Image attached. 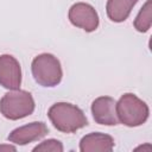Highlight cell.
I'll return each mask as SVG.
<instances>
[{"label":"cell","mask_w":152,"mask_h":152,"mask_svg":"<svg viewBox=\"0 0 152 152\" xmlns=\"http://www.w3.org/2000/svg\"><path fill=\"white\" fill-rule=\"evenodd\" d=\"M48 116L53 127L63 133H74L88 125L83 110L69 102L53 103L48 110Z\"/></svg>","instance_id":"obj_1"},{"label":"cell","mask_w":152,"mask_h":152,"mask_svg":"<svg viewBox=\"0 0 152 152\" xmlns=\"http://www.w3.org/2000/svg\"><path fill=\"white\" fill-rule=\"evenodd\" d=\"M119 122L127 127H137L146 122L150 115L148 106L133 93L121 95L116 102Z\"/></svg>","instance_id":"obj_2"},{"label":"cell","mask_w":152,"mask_h":152,"mask_svg":"<svg viewBox=\"0 0 152 152\" xmlns=\"http://www.w3.org/2000/svg\"><path fill=\"white\" fill-rule=\"evenodd\" d=\"M31 71L34 81L46 88L56 87L61 83L63 70L61 62L51 53H40L36 56L31 64Z\"/></svg>","instance_id":"obj_3"},{"label":"cell","mask_w":152,"mask_h":152,"mask_svg":"<svg viewBox=\"0 0 152 152\" xmlns=\"http://www.w3.org/2000/svg\"><path fill=\"white\" fill-rule=\"evenodd\" d=\"M32 95L21 89H13L6 93L0 100V113L10 120H19L31 115L34 110Z\"/></svg>","instance_id":"obj_4"},{"label":"cell","mask_w":152,"mask_h":152,"mask_svg":"<svg viewBox=\"0 0 152 152\" xmlns=\"http://www.w3.org/2000/svg\"><path fill=\"white\" fill-rule=\"evenodd\" d=\"M68 18L74 26L80 27L86 32H94L100 24L97 12L87 2L74 4L69 10Z\"/></svg>","instance_id":"obj_5"},{"label":"cell","mask_w":152,"mask_h":152,"mask_svg":"<svg viewBox=\"0 0 152 152\" xmlns=\"http://www.w3.org/2000/svg\"><path fill=\"white\" fill-rule=\"evenodd\" d=\"M91 114L95 122L106 126L119 125L116 101L110 96H100L91 103Z\"/></svg>","instance_id":"obj_6"},{"label":"cell","mask_w":152,"mask_h":152,"mask_svg":"<svg viewBox=\"0 0 152 152\" xmlns=\"http://www.w3.org/2000/svg\"><path fill=\"white\" fill-rule=\"evenodd\" d=\"M21 84V68L12 55L0 56V86L8 90L19 89Z\"/></svg>","instance_id":"obj_7"},{"label":"cell","mask_w":152,"mask_h":152,"mask_svg":"<svg viewBox=\"0 0 152 152\" xmlns=\"http://www.w3.org/2000/svg\"><path fill=\"white\" fill-rule=\"evenodd\" d=\"M49 129L46 125L42 121H33L30 124H26L24 126H20L15 129H13L7 139L8 141L15 144V145H27L32 141L39 140L44 138L48 134Z\"/></svg>","instance_id":"obj_8"},{"label":"cell","mask_w":152,"mask_h":152,"mask_svg":"<svg viewBox=\"0 0 152 152\" xmlns=\"http://www.w3.org/2000/svg\"><path fill=\"white\" fill-rule=\"evenodd\" d=\"M114 148V139L104 133L93 132L84 135L80 141L82 152H109Z\"/></svg>","instance_id":"obj_9"},{"label":"cell","mask_w":152,"mask_h":152,"mask_svg":"<svg viewBox=\"0 0 152 152\" xmlns=\"http://www.w3.org/2000/svg\"><path fill=\"white\" fill-rule=\"evenodd\" d=\"M138 1L139 0H108L106 4L108 18L114 23L125 21Z\"/></svg>","instance_id":"obj_10"},{"label":"cell","mask_w":152,"mask_h":152,"mask_svg":"<svg viewBox=\"0 0 152 152\" xmlns=\"http://www.w3.org/2000/svg\"><path fill=\"white\" fill-rule=\"evenodd\" d=\"M152 23V0H147L134 19V27L138 32H147Z\"/></svg>","instance_id":"obj_11"},{"label":"cell","mask_w":152,"mask_h":152,"mask_svg":"<svg viewBox=\"0 0 152 152\" xmlns=\"http://www.w3.org/2000/svg\"><path fill=\"white\" fill-rule=\"evenodd\" d=\"M32 151H34V152H37V151H39V152H62L63 151V145L59 140L48 139V140L42 141L36 147H33Z\"/></svg>","instance_id":"obj_12"},{"label":"cell","mask_w":152,"mask_h":152,"mask_svg":"<svg viewBox=\"0 0 152 152\" xmlns=\"http://www.w3.org/2000/svg\"><path fill=\"white\" fill-rule=\"evenodd\" d=\"M15 150L17 148L11 145H1L0 146V151H15Z\"/></svg>","instance_id":"obj_13"}]
</instances>
